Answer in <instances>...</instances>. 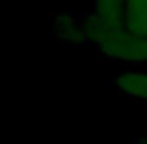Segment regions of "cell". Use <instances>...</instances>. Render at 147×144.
<instances>
[{"mask_svg": "<svg viewBox=\"0 0 147 144\" xmlns=\"http://www.w3.org/2000/svg\"><path fill=\"white\" fill-rule=\"evenodd\" d=\"M88 30V43L99 56L127 64H147V36L123 28H108L90 11L82 15Z\"/></svg>", "mask_w": 147, "mask_h": 144, "instance_id": "cell-1", "label": "cell"}, {"mask_svg": "<svg viewBox=\"0 0 147 144\" xmlns=\"http://www.w3.org/2000/svg\"><path fill=\"white\" fill-rule=\"evenodd\" d=\"M47 32L52 40H56L60 45H65V47H90L84 17H76L69 11L67 13H52Z\"/></svg>", "mask_w": 147, "mask_h": 144, "instance_id": "cell-2", "label": "cell"}, {"mask_svg": "<svg viewBox=\"0 0 147 144\" xmlns=\"http://www.w3.org/2000/svg\"><path fill=\"white\" fill-rule=\"evenodd\" d=\"M117 90L129 101L147 107V69H130L112 79Z\"/></svg>", "mask_w": 147, "mask_h": 144, "instance_id": "cell-3", "label": "cell"}, {"mask_svg": "<svg viewBox=\"0 0 147 144\" xmlns=\"http://www.w3.org/2000/svg\"><path fill=\"white\" fill-rule=\"evenodd\" d=\"M90 13L108 28H123L125 25V0H88Z\"/></svg>", "mask_w": 147, "mask_h": 144, "instance_id": "cell-4", "label": "cell"}, {"mask_svg": "<svg viewBox=\"0 0 147 144\" xmlns=\"http://www.w3.org/2000/svg\"><path fill=\"white\" fill-rule=\"evenodd\" d=\"M125 25L132 32L147 36V0H125Z\"/></svg>", "mask_w": 147, "mask_h": 144, "instance_id": "cell-5", "label": "cell"}]
</instances>
